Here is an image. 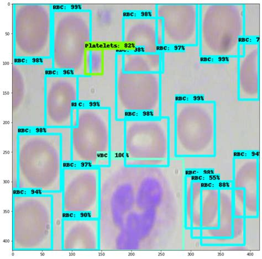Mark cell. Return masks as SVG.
Segmentation results:
<instances>
[{"label":"cell","instance_id":"1","mask_svg":"<svg viewBox=\"0 0 262 259\" xmlns=\"http://www.w3.org/2000/svg\"><path fill=\"white\" fill-rule=\"evenodd\" d=\"M17 139L19 185L59 189L63 172L60 134L23 131Z\"/></svg>","mask_w":262,"mask_h":259},{"label":"cell","instance_id":"2","mask_svg":"<svg viewBox=\"0 0 262 259\" xmlns=\"http://www.w3.org/2000/svg\"><path fill=\"white\" fill-rule=\"evenodd\" d=\"M112 119L108 108L79 105L76 124L71 129L74 165L100 168L110 164Z\"/></svg>","mask_w":262,"mask_h":259},{"label":"cell","instance_id":"3","mask_svg":"<svg viewBox=\"0 0 262 259\" xmlns=\"http://www.w3.org/2000/svg\"><path fill=\"white\" fill-rule=\"evenodd\" d=\"M168 117H139L124 121V160L130 167H163L170 160Z\"/></svg>","mask_w":262,"mask_h":259},{"label":"cell","instance_id":"4","mask_svg":"<svg viewBox=\"0 0 262 259\" xmlns=\"http://www.w3.org/2000/svg\"><path fill=\"white\" fill-rule=\"evenodd\" d=\"M12 126L19 132L46 127V68L16 65L12 74Z\"/></svg>","mask_w":262,"mask_h":259},{"label":"cell","instance_id":"5","mask_svg":"<svg viewBox=\"0 0 262 259\" xmlns=\"http://www.w3.org/2000/svg\"><path fill=\"white\" fill-rule=\"evenodd\" d=\"M78 77L47 74L46 80V127L72 128L79 105Z\"/></svg>","mask_w":262,"mask_h":259},{"label":"cell","instance_id":"6","mask_svg":"<svg viewBox=\"0 0 262 259\" xmlns=\"http://www.w3.org/2000/svg\"><path fill=\"white\" fill-rule=\"evenodd\" d=\"M116 73L117 61L100 76L78 77L79 105L108 108L115 118Z\"/></svg>","mask_w":262,"mask_h":259}]
</instances>
